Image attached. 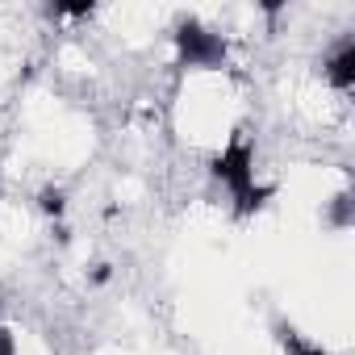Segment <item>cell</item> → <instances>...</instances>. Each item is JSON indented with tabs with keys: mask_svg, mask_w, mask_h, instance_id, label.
Returning <instances> with one entry per match:
<instances>
[{
	"mask_svg": "<svg viewBox=\"0 0 355 355\" xmlns=\"http://www.w3.org/2000/svg\"><path fill=\"white\" fill-rule=\"evenodd\" d=\"M214 175L230 189L234 209H239L243 218L255 214V209L272 197V189H259V184H255V150H251L247 138H234V142L214 159Z\"/></svg>",
	"mask_w": 355,
	"mask_h": 355,
	"instance_id": "cell-1",
	"label": "cell"
},
{
	"mask_svg": "<svg viewBox=\"0 0 355 355\" xmlns=\"http://www.w3.org/2000/svg\"><path fill=\"white\" fill-rule=\"evenodd\" d=\"M171 38H175V55H180V67H222L226 55H230L226 38L214 34V30H205V26L193 21V17L175 26Z\"/></svg>",
	"mask_w": 355,
	"mask_h": 355,
	"instance_id": "cell-2",
	"label": "cell"
},
{
	"mask_svg": "<svg viewBox=\"0 0 355 355\" xmlns=\"http://www.w3.org/2000/svg\"><path fill=\"white\" fill-rule=\"evenodd\" d=\"M322 67H326V80H330L338 92H347V88L355 84V38H343V42L334 46V55H330Z\"/></svg>",
	"mask_w": 355,
	"mask_h": 355,
	"instance_id": "cell-3",
	"label": "cell"
},
{
	"mask_svg": "<svg viewBox=\"0 0 355 355\" xmlns=\"http://www.w3.org/2000/svg\"><path fill=\"white\" fill-rule=\"evenodd\" d=\"M38 209H42L46 218H63V209H67V197H63V189L46 184V189L38 193Z\"/></svg>",
	"mask_w": 355,
	"mask_h": 355,
	"instance_id": "cell-4",
	"label": "cell"
},
{
	"mask_svg": "<svg viewBox=\"0 0 355 355\" xmlns=\"http://www.w3.org/2000/svg\"><path fill=\"white\" fill-rule=\"evenodd\" d=\"M276 338H280V347H284L288 355H301V351L309 347V343H305V338H301V334L288 326V322H276Z\"/></svg>",
	"mask_w": 355,
	"mask_h": 355,
	"instance_id": "cell-5",
	"label": "cell"
},
{
	"mask_svg": "<svg viewBox=\"0 0 355 355\" xmlns=\"http://www.w3.org/2000/svg\"><path fill=\"white\" fill-rule=\"evenodd\" d=\"M330 226H338V230L351 226V193H338V197H334V205H330Z\"/></svg>",
	"mask_w": 355,
	"mask_h": 355,
	"instance_id": "cell-6",
	"label": "cell"
},
{
	"mask_svg": "<svg viewBox=\"0 0 355 355\" xmlns=\"http://www.w3.org/2000/svg\"><path fill=\"white\" fill-rule=\"evenodd\" d=\"M0 355H17V347H13V334L0 326Z\"/></svg>",
	"mask_w": 355,
	"mask_h": 355,
	"instance_id": "cell-7",
	"label": "cell"
},
{
	"mask_svg": "<svg viewBox=\"0 0 355 355\" xmlns=\"http://www.w3.org/2000/svg\"><path fill=\"white\" fill-rule=\"evenodd\" d=\"M92 280L105 284V280H109V263H96V268H92Z\"/></svg>",
	"mask_w": 355,
	"mask_h": 355,
	"instance_id": "cell-8",
	"label": "cell"
},
{
	"mask_svg": "<svg viewBox=\"0 0 355 355\" xmlns=\"http://www.w3.org/2000/svg\"><path fill=\"white\" fill-rule=\"evenodd\" d=\"M301 355H326V347H313V343H309V347H305Z\"/></svg>",
	"mask_w": 355,
	"mask_h": 355,
	"instance_id": "cell-9",
	"label": "cell"
}]
</instances>
